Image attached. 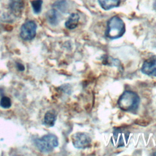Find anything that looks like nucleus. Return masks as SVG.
Segmentation results:
<instances>
[{
	"instance_id": "f257e3e1",
	"label": "nucleus",
	"mask_w": 156,
	"mask_h": 156,
	"mask_svg": "<svg viewBox=\"0 0 156 156\" xmlns=\"http://www.w3.org/2000/svg\"><path fill=\"white\" fill-rule=\"evenodd\" d=\"M140 98L138 95L132 91L126 90L119 97L118 104L120 109L124 112H135L138 108Z\"/></svg>"
},
{
	"instance_id": "f03ea898",
	"label": "nucleus",
	"mask_w": 156,
	"mask_h": 156,
	"mask_svg": "<svg viewBox=\"0 0 156 156\" xmlns=\"http://www.w3.org/2000/svg\"><path fill=\"white\" fill-rule=\"evenodd\" d=\"M125 24L123 21L118 16H114L107 23L105 35L111 40L119 38L125 33Z\"/></svg>"
},
{
	"instance_id": "7ed1b4c3",
	"label": "nucleus",
	"mask_w": 156,
	"mask_h": 156,
	"mask_svg": "<svg viewBox=\"0 0 156 156\" xmlns=\"http://www.w3.org/2000/svg\"><path fill=\"white\" fill-rule=\"evenodd\" d=\"M35 144L41 152H48L52 151L58 145V140L55 135L49 133L43 136L41 138L36 139Z\"/></svg>"
},
{
	"instance_id": "20e7f679",
	"label": "nucleus",
	"mask_w": 156,
	"mask_h": 156,
	"mask_svg": "<svg viewBox=\"0 0 156 156\" xmlns=\"http://www.w3.org/2000/svg\"><path fill=\"white\" fill-rule=\"evenodd\" d=\"M129 132L125 129L115 128L112 136V143L116 147L124 146L128 142Z\"/></svg>"
},
{
	"instance_id": "39448f33",
	"label": "nucleus",
	"mask_w": 156,
	"mask_h": 156,
	"mask_svg": "<svg viewBox=\"0 0 156 156\" xmlns=\"http://www.w3.org/2000/svg\"><path fill=\"white\" fill-rule=\"evenodd\" d=\"M73 146L77 149H85L88 147L91 143L90 136L85 132H77L71 136Z\"/></svg>"
},
{
	"instance_id": "423d86ee",
	"label": "nucleus",
	"mask_w": 156,
	"mask_h": 156,
	"mask_svg": "<svg viewBox=\"0 0 156 156\" xmlns=\"http://www.w3.org/2000/svg\"><path fill=\"white\" fill-rule=\"evenodd\" d=\"M37 24L32 20L27 21L20 29V37L24 40H31L36 35Z\"/></svg>"
},
{
	"instance_id": "0eeeda50",
	"label": "nucleus",
	"mask_w": 156,
	"mask_h": 156,
	"mask_svg": "<svg viewBox=\"0 0 156 156\" xmlns=\"http://www.w3.org/2000/svg\"><path fill=\"white\" fill-rule=\"evenodd\" d=\"M141 71L146 75L156 77V55L146 60L141 66Z\"/></svg>"
},
{
	"instance_id": "6e6552de",
	"label": "nucleus",
	"mask_w": 156,
	"mask_h": 156,
	"mask_svg": "<svg viewBox=\"0 0 156 156\" xmlns=\"http://www.w3.org/2000/svg\"><path fill=\"white\" fill-rule=\"evenodd\" d=\"M24 4L23 0H10L9 9L12 13L15 16H19L21 14Z\"/></svg>"
},
{
	"instance_id": "1a4fd4ad",
	"label": "nucleus",
	"mask_w": 156,
	"mask_h": 156,
	"mask_svg": "<svg viewBox=\"0 0 156 156\" xmlns=\"http://www.w3.org/2000/svg\"><path fill=\"white\" fill-rule=\"evenodd\" d=\"M57 119V114L53 110L48 111L44 116L43 124L47 127H52Z\"/></svg>"
},
{
	"instance_id": "9d476101",
	"label": "nucleus",
	"mask_w": 156,
	"mask_h": 156,
	"mask_svg": "<svg viewBox=\"0 0 156 156\" xmlns=\"http://www.w3.org/2000/svg\"><path fill=\"white\" fill-rule=\"evenodd\" d=\"M79 16L77 13H73L71 14L68 20L66 21L65 24V27L68 29H75L79 23Z\"/></svg>"
},
{
	"instance_id": "9b49d317",
	"label": "nucleus",
	"mask_w": 156,
	"mask_h": 156,
	"mask_svg": "<svg viewBox=\"0 0 156 156\" xmlns=\"http://www.w3.org/2000/svg\"><path fill=\"white\" fill-rule=\"evenodd\" d=\"M98 2L101 7L105 10L118 7L120 4V0H98Z\"/></svg>"
},
{
	"instance_id": "f8f14e48",
	"label": "nucleus",
	"mask_w": 156,
	"mask_h": 156,
	"mask_svg": "<svg viewBox=\"0 0 156 156\" xmlns=\"http://www.w3.org/2000/svg\"><path fill=\"white\" fill-rule=\"evenodd\" d=\"M46 17L48 21L52 24H57L58 22V15L56 9H51L48 12Z\"/></svg>"
},
{
	"instance_id": "ddd939ff",
	"label": "nucleus",
	"mask_w": 156,
	"mask_h": 156,
	"mask_svg": "<svg viewBox=\"0 0 156 156\" xmlns=\"http://www.w3.org/2000/svg\"><path fill=\"white\" fill-rule=\"evenodd\" d=\"M32 7L33 9V11L35 13L38 14L40 13L42 8V4L43 1L42 0H34L31 2Z\"/></svg>"
},
{
	"instance_id": "4468645a",
	"label": "nucleus",
	"mask_w": 156,
	"mask_h": 156,
	"mask_svg": "<svg viewBox=\"0 0 156 156\" xmlns=\"http://www.w3.org/2000/svg\"><path fill=\"white\" fill-rule=\"evenodd\" d=\"M12 102L10 99L7 96H3L0 100V106L4 108H9L11 107Z\"/></svg>"
},
{
	"instance_id": "2eb2a0df",
	"label": "nucleus",
	"mask_w": 156,
	"mask_h": 156,
	"mask_svg": "<svg viewBox=\"0 0 156 156\" xmlns=\"http://www.w3.org/2000/svg\"><path fill=\"white\" fill-rule=\"evenodd\" d=\"M16 66H17V68L20 70V71H23L24 70V66L21 65V63H17L16 64Z\"/></svg>"
},
{
	"instance_id": "dca6fc26",
	"label": "nucleus",
	"mask_w": 156,
	"mask_h": 156,
	"mask_svg": "<svg viewBox=\"0 0 156 156\" xmlns=\"http://www.w3.org/2000/svg\"><path fill=\"white\" fill-rule=\"evenodd\" d=\"M154 9L156 11V1H155V2L154 4Z\"/></svg>"
},
{
	"instance_id": "f3484780",
	"label": "nucleus",
	"mask_w": 156,
	"mask_h": 156,
	"mask_svg": "<svg viewBox=\"0 0 156 156\" xmlns=\"http://www.w3.org/2000/svg\"><path fill=\"white\" fill-rule=\"evenodd\" d=\"M153 155H156V152H155V153H154V154H153Z\"/></svg>"
}]
</instances>
